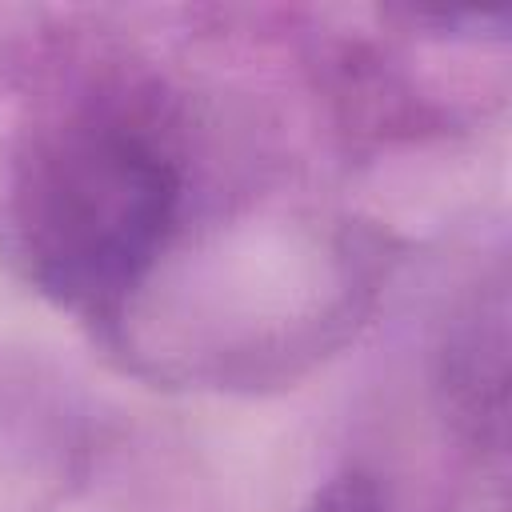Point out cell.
I'll return each instance as SVG.
<instances>
[{"label": "cell", "mask_w": 512, "mask_h": 512, "mask_svg": "<svg viewBox=\"0 0 512 512\" xmlns=\"http://www.w3.org/2000/svg\"><path fill=\"white\" fill-rule=\"evenodd\" d=\"M308 512H380V496L364 472H340L312 492Z\"/></svg>", "instance_id": "2"}, {"label": "cell", "mask_w": 512, "mask_h": 512, "mask_svg": "<svg viewBox=\"0 0 512 512\" xmlns=\"http://www.w3.org/2000/svg\"><path fill=\"white\" fill-rule=\"evenodd\" d=\"M180 164L120 108H76L20 160L8 236L24 276L60 308L116 324L176 232Z\"/></svg>", "instance_id": "1"}]
</instances>
